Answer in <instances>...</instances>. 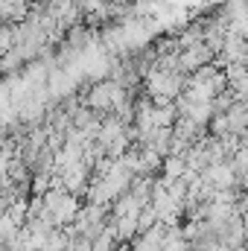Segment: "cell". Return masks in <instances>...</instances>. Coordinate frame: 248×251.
<instances>
[]
</instances>
